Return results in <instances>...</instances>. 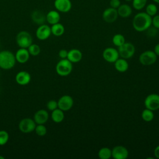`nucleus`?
<instances>
[{
    "label": "nucleus",
    "instance_id": "obj_8",
    "mask_svg": "<svg viewBox=\"0 0 159 159\" xmlns=\"http://www.w3.org/2000/svg\"><path fill=\"white\" fill-rule=\"evenodd\" d=\"M36 123L34 119L24 118L19 123V129L23 133H29L35 130Z\"/></svg>",
    "mask_w": 159,
    "mask_h": 159
},
{
    "label": "nucleus",
    "instance_id": "obj_29",
    "mask_svg": "<svg viewBox=\"0 0 159 159\" xmlns=\"http://www.w3.org/2000/svg\"><path fill=\"white\" fill-rule=\"evenodd\" d=\"M132 7L137 11H140L143 9L147 2V0H132Z\"/></svg>",
    "mask_w": 159,
    "mask_h": 159
},
{
    "label": "nucleus",
    "instance_id": "obj_26",
    "mask_svg": "<svg viewBox=\"0 0 159 159\" xmlns=\"http://www.w3.org/2000/svg\"><path fill=\"white\" fill-rule=\"evenodd\" d=\"M142 119L145 122H150L152 121L154 118V114L153 111H151L148 109H145L142 112L141 114Z\"/></svg>",
    "mask_w": 159,
    "mask_h": 159
},
{
    "label": "nucleus",
    "instance_id": "obj_36",
    "mask_svg": "<svg viewBox=\"0 0 159 159\" xmlns=\"http://www.w3.org/2000/svg\"><path fill=\"white\" fill-rule=\"evenodd\" d=\"M58 55L60 57V58H61V59H64V58H67V55H68V51L65 49H61L58 52Z\"/></svg>",
    "mask_w": 159,
    "mask_h": 159
},
{
    "label": "nucleus",
    "instance_id": "obj_15",
    "mask_svg": "<svg viewBox=\"0 0 159 159\" xmlns=\"http://www.w3.org/2000/svg\"><path fill=\"white\" fill-rule=\"evenodd\" d=\"M48 119V113L45 109H40L37 111L34 116V120L37 124H43Z\"/></svg>",
    "mask_w": 159,
    "mask_h": 159
},
{
    "label": "nucleus",
    "instance_id": "obj_20",
    "mask_svg": "<svg viewBox=\"0 0 159 159\" xmlns=\"http://www.w3.org/2000/svg\"><path fill=\"white\" fill-rule=\"evenodd\" d=\"M60 14L57 10H51L46 14V21L51 25L60 22Z\"/></svg>",
    "mask_w": 159,
    "mask_h": 159
},
{
    "label": "nucleus",
    "instance_id": "obj_40",
    "mask_svg": "<svg viewBox=\"0 0 159 159\" xmlns=\"http://www.w3.org/2000/svg\"><path fill=\"white\" fill-rule=\"evenodd\" d=\"M0 159H4V157H2L0 155Z\"/></svg>",
    "mask_w": 159,
    "mask_h": 159
},
{
    "label": "nucleus",
    "instance_id": "obj_37",
    "mask_svg": "<svg viewBox=\"0 0 159 159\" xmlns=\"http://www.w3.org/2000/svg\"><path fill=\"white\" fill-rule=\"evenodd\" d=\"M154 155L157 158L159 159V145L154 149Z\"/></svg>",
    "mask_w": 159,
    "mask_h": 159
},
{
    "label": "nucleus",
    "instance_id": "obj_30",
    "mask_svg": "<svg viewBox=\"0 0 159 159\" xmlns=\"http://www.w3.org/2000/svg\"><path fill=\"white\" fill-rule=\"evenodd\" d=\"M27 50L30 53V55L32 56H37L38 55L40 52V47L34 43H32L28 48Z\"/></svg>",
    "mask_w": 159,
    "mask_h": 159
},
{
    "label": "nucleus",
    "instance_id": "obj_17",
    "mask_svg": "<svg viewBox=\"0 0 159 159\" xmlns=\"http://www.w3.org/2000/svg\"><path fill=\"white\" fill-rule=\"evenodd\" d=\"M82 58V52L78 49L73 48L68 52V55L66 58L71 63H78L81 60Z\"/></svg>",
    "mask_w": 159,
    "mask_h": 159
},
{
    "label": "nucleus",
    "instance_id": "obj_38",
    "mask_svg": "<svg viewBox=\"0 0 159 159\" xmlns=\"http://www.w3.org/2000/svg\"><path fill=\"white\" fill-rule=\"evenodd\" d=\"M153 52H155V53L157 55L159 56V43L156 44L155 46L154 47V50Z\"/></svg>",
    "mask_w": 159,
    "mask_h": 159
},
{
    "label": "nucleus",
    "instance_id": "obj_3",
    "mask_svg": "<svg viewBox=\"0 0 159 159\" xmlns=\"http://www.w3.org/2000/svg\"><path fill=\"white\" fill-rule=\"evenodd\" d=\"M73 70L72 63L67 58L61 59L56 65V71L61 76H66L69 75Z\"/></svg>",
    "mask_w": 159,
    "mask_h": 159
},
{
    "label": "nucleus",
    "instance_id": "obj_41",
    "mask_svg": "<svg viewBox=\"0 0 159 159\" xmlns=\"http://www.w3.org/2000/svg\"><path fill=\"white\" fill-rule=\"evenodd\" d=\"M125 1H127V2H130V1H132V0H125Z\"/></svg>",
    "mask_w": 159,
    "mask_h": 159
},
{
    "label": "nucleus",
    "instance_id": "obj_35",
    "mask_svg": "<svg viewBox=\"0 0 159 159\" xmlns=\"http://www.w3.org/2000/svg\"><path fill=\"white\" fill-rule=\"evenodd\" d=\"M109 4H110V7L115 9H117L121 4H120V0H111L109 2Z\"/></svg>",
    "mask_w": 159,
    "mask_h": 159
},
{
    "label": "nucleus",
    "instance_id": "obj_1",
    "mask_svg": "<svg viewBox=\"0 0 159 159\" xmlns=\"http://www.w3.org/2000/svg\"><path fill=\"white\" fill-rule=\"evenodd\" d=\"M152 17L145 12H140L135 15L132 20V26L137 32H143L152 25Z\"/></svg>",
    "mask_w": 159,
    "mask_h": 159
},
{
    "label": "nucleus",
    "instance_id": "obj_7",
    "mask_svg": "<svg viewBox=\"0 0 159 159\" xmlns=\"http://www.w3.org/2000/svg\"><path fill=\"white\" fill-rule=\"evenodd\" d=\"M144 105L147 109L153 111L159 109V94L156 93L148 94L144 100Z\"/></svg>",
    "mask_w": 159,
    "mask_h": 159
},
{
    "label": "nucleus",
    "instance_id": "obj_4",
    "mask_svg": "<svg viewBox=\"0 0 159 159\" xmlns=\"http://www.w3.org/2000/svg\"><path fill=\"white\" fill-rule=\"evenodd\" d=\"M16 42L20 48H27L32 43V37L27 31H20L16 36Z\"/></svg>",
    "mask_w": 159,
    "mask_h": 159
},
{
    "label": "nucleus",
    "instance_id": "obj_33",
    "mask_svg": "<svg viewBox=\"0 0 159 159\" xmlns=\"http://www.w3.org/2000/svg\"><path fill=\"white\" fill-rule=\"evenodd\" d=\"M47 107L48 110L52 111L58 108V102L55 100H50L47 104Z\"/></svg>",
    "mask_w": 159,
    "mask_h": 159
},
{
    "label": "nucleus",
    "instance_id": "obj_16",
    "mask_svg": "<svg viewBox=\"0 0 159 159\" xmlns=\"http://www.w3.org/2000/svg\"><path fill=\"white\" fill-rule=\"evenodd\" d=\"M30 53L27 48H20L15 55L16 60L20 63H24L27 62L29 58Z\"/></svg>",
    "mask_w": 159,
    "mask_h": 159
},
{
    "label": "nucleus",
    "instance_id": "obj_28",
    "mask_svg": "<svg viewBox=\"0 0 159 159\" xmlns=\"http://www.w3.org/2000/svg\"><path fill=\"white\" fill-rule=\"evenodd\" d=\"M158 11V7L154 3H150L145 6V12L151 17L155 16Z\"/></svg>",
    "mask_w": 159,
    "mask_h": 159
},
{
    "label": "nucleus",
    "instance_id": "obj_14",
    "mask_svg": "<svg viewBox=\"0 0 159 159\" xmlns=\"http://www.w3.org/2000/svg\"><path fill=\"white\" fill-rule=\"evenodd\" d=\"M54 7L58 12L66 13L71 10L72 3L70 0H55Z\"/></svg>",
    "mask_w": 159,
    "mask_h": 159
},
{
    "label": "nucleus",
    "instance_id": "obj_32",
    "mask_svg": "<svg viewBox=\"0 0 159 159\" xmlns=\"http://www.w3.org/2000/svg\"><path fill=\"white\" fill-rule=\"evenodd\" d=\"M9 140V134L5 130H0V145H5Z\"/></svg>",
    "mask_w": 159,
    "mask_h": 159
},
{
    "label": "nucleus",
    "instance_id": "obj_27",
    "mask_svg": "<svg viewBox=\"0 0 159 159\" xmlns=\"http://www.w3.org/2000/svg\"><path fill=\"white\" fill-rule=\"evenodd\" d=\"M112 41L113 44L117 47H120V45H122V44H124L125 42V37H124L123 35H122L120 34H115L112 39Z\"/></svg>",
    "mask_w": 159,
    "mask_h": 159
},
{
    "label": "nucleus",
    "instance_id": "obj_24",
    "mask_svg": "<svg viewBox=\"0 0 159 159\" xmlns=\"http://www.w3.org/2000/svg\"><path fill=\"white\" fill-rule=\"evenodd\" d=\"M50 28L52 34L57 37L61 36L65 32V27L63 25L59 22L52 25Z\"/></svg>",
    "mask_w": 159,
    "mask_h": 159
},
{
    "label": "nucleus",
    "instance_id": "obj_23",
    "mask_svg": "<svg viewBox=\"0 0 159 159\" xmlns=\"http://www.w3.org/2000/svg\"><path fill=\"white\" fill-rule=\"evenodd\" d=\"M63 112L64 111L59 108H57L55 110L52 111L51 114V118L52 120L56 123H60L62 122L65 117Z\"/></svg>",
    "mask_w": 159,
    "mask_h": 159
},
{
    "label": "nucleus",
    "instance_id": "obj_21",
    "mask_svg": "<svg viewBox=\"0 0 159 159\" xmlns=\"http://www.w3.org/2000/svg\"><path fill=\"white\" fill-rule=\"evenodd\" d=\"M117 10L119 16L122 18L129 17L132 13V9L131 6L127 4H120Z\"/></svg>",
    "mask_w": 159,
    "mask_h": 159
},
{
    "label": "nucleus",
    "instance_id": "obj_5",
    "mask_svg": "<svg viewBox=\"0 0 159 159\" xmlns=\"http://www.w3.org/2000/svg\"><path fill=\"white\" fill-rule=\"evenodd\" d=\"M119 56L124 59H128L133 57L135 53V48L134 45L130 42H125L118 47Z\"/></svg>",
    "mask_w": 159,
    "mask_h": 159
},
{
    "label": "nucleus",
    "instance_id": "obj_34",
    "mask_svg": "<svg viewBox=\"0 0 159 159\" xmlns=\"http://www.w3.org/2000/svg\"><path fill=\"white\" fill-rule=\"evenodd\" d=\"M152 25L157 29H159V15L153 16L152 19Z\"/></svg>",
    "mask_w": 159,
    "mask_h": 159
},
{
    "label": "nucleus",
    "instance_id": "obj_25",
    "mask_svg": "<svg viewBox=\"0 0 159 159\" xmlns=\"http://www.w3.org/2000/svg\"><path fill=\"white\" fill-rule=\"evenodd\" d=\"M98 155L100 159H109L112 157V151L108 147H102L99 149Z\"/></svg>",
    "mask_w": 159,
    "mask_h": 159
},
{
    "label": "nucleus",
    "instance_id": "obj_19",
    "mask_svg": "<svg viewBox=\"0 0 159 159\" xmlns=\"http://www.w3.org/2000/svg\"><path fill=\"white\" fill-rule=\"evenodd\" d=\"M31 19L34 23L40 25L46 21V15L40 10H35L31 14Z\"/></svg>",
    "mask_w": 159,
    "mask_h": 159
},
{
    "label": "nucleus",
    "instance_id": "obj_2",
    "mask_svg": "<svg viewBox=\"0 0 159 159\" xmlns=\"http://www.w3.org/2000/svg\"><path fill=\"white\" fill-rule=\"evenodd\" d=\"M15 55L10 51L3 50L0 52V68L4 70H9L14 67L16 63Z\"/></svg>",
    "mask_w": 159,
    "mask_h": 159
},
{
    "label": "nucleus",
    "instance_id": "obj_6",
    "mask_svg": "<svg viewBox=\"0 0 159 159\" xmlns=\"http://www.w3.org/2000/svg\"><path fill=\"white\" fill-rule=\"evenodd\" d=\"M157 55L153 51L147 50L142 52L139 58L140 63L143 66H150L154 64L157 60Z\"/></svg>",
    "mask_w": 159,
    "mask_h": 159
},
{
    "label": "nucleus",
    "instance_id": "obj_18",
    "mask_svg": "<svg viewBox=\"0 0 159 159\" xmlns=\"http://www.w3.org/2000/svg\"><path fill=\"white\" fill-rule=\"evenodd\" d=\"M30 75L25 71H21L17 73L16 81L20 85H26L30 81Z\"/></svg>",
    "mask_w": 159,
    "mask_h": 159
},
{
    "label": "nucleus",
    "instance_id": "obj_9",
    "mask_svg": "<svg viewBox=\"0 0 159 159\" xmlns=\"http://www.w3.org/2000/svg\"><path fill=\"white\" fill-rule=\"evenodd\" d=\"M58 108L60 109L63 111H67L71 109L73 106V99L69 95L62 96L57 101Z\"/></svg>",
    "mask_w": 159,
    "mask_h": 159
},
{
    "label": "nucleus",
    "instance_id": "obj_11",
    "mask_svg": "<svg viewBox=\"0 0 159 159\" xmlns=\"http://www.w3.org/2000/svg\"><path fill=\"white\" fill-rule=\"evenodd\" d=\"M118 12L117 9L113 7L106 8L102 14L103 20L107 23H112L115 22L118 18Z\"/></svg>",
    "mask_w": 159,
    "mask_h": 159
},
{
    "label": "nucleus",
    "instance_id": "obj_39",
    "mask_svg": "<svg viewBox=\"0 0 159 159\" xmlns=\"http://www.w3.org/2000/svg\"><path fill=\"white\" fill-rule=\"evenodd\" d=\"M154 2H156L157 4H159V0H152Z\"/></svg>",
    "mask_w": 159,
    "mask_h": 159
},
{
    "label": "nucleus",
    "instance_id": "obj_22",
    "mask_svg": "<svg viewBox=\"0 0 159 159\" xmlns=\"http://www.w3.org/2000/svg\"><path fill=\"white\" fill-rule=\"evenodd\" d=\"M115 69L120 73L125 72L129 68V63L127 61L126 59L124 58H118L114 62Z\"/></svg>",
    "mask_w": 159,
    "mask_h": 159
},
{
    "label": "nucleus",
    "instance_id": "obj_10",
    "mask_svg": "<svg viewBox=\"0 0 159 159\" xmlns=\"http://www.w3.org/2000/svg\"><path fill=\"white\" fill-rule=\"evenodd\" d=\"M103 58L109 63H114L119 57L118 50L112 47H107L102 52Z\"/></svg>",
    "mask_w": 159,
    "mask_h": 159
},
{
    "label": "nucleus",
    "instance_id": "obj_13",
    "mask_svg": "<svg viewBox=\"0 0 159 159\" xmlns=\"http://www.w3.org/2000/svg\"><path fill=\"white\" fill-rule=\"evenodd\" d=\"M112 157L114 159H125L129 156V151L126 147L117 145L112 150Z\"/></svg>",
    "mask_w": 159,
    "mask_h": 159
},
{
    "label": "nucleus",
    "instance_id": "obj_12",
    "mask_svg": "<svg viewBox=\"0 0 159 159\" xmlns=\"http://www.w3.org/2000/svg\"><path fill=\"white\" fill-rule=\"evenodd\" d=\"M51 28L48 25L45 24L40 25L36 30V37L40 40L47 39L51 35Z\"/></svg>",
    "mask_w": 159,
    "mask_h": 159
},
{
    "label": "nucleus",
    "instance_id": "obj_31",
    "mask_svg": "<svg viewBox=\"0 0 159 159\" xmlns=\"http://www.w3.org/2000/svg\"><path fill=\"white\" fill-rule=\"evenodd\" d=\"M35 131L39 136H44L47 133V128L43 124H38L35 128Z\"/></svg>",
    "mask_w": 159,
    "mask_h": 159
}]
</instances>
